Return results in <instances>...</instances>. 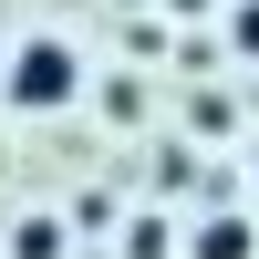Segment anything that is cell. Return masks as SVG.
<instances>
[{"mask_svg":"<svg viewBox=\"0 0 259 259\" xmlns=\"http://www.w3.org/2000/svg\"><path fill=\"white\" fill-rule=\"evenodd\" d=\"M239 52L259 62V0H249V11H239Z\"/></svg>","mask_w":259,"mask_h":259,"instance_id":"cell-4","label":"cell"},{"mask_svg":"<svg viewBox=\"0 0 259 259\" xmlns=\"http://www.w3.org/2000/svg\"><path fill=\"white\" fill-rule=\"evenodd\" d=\"M62 239H52V218H31V228H21V239H11V259H52Z\"/></svg>","mask_w":259,"mask_h":259,"instance_id":"cell-3","label":"cell"},{"mask_svg":"<svg viewBox=\"0 0 259 259\" xmlns=\"http://www.w3.org/2000/svg\"><path fill=\"white\" fill-rule=\"evenodd\" d=\"M187 259H249V218H207L187 239Z\"/></svg>","mask_w":259,"mask_h":259,"instance_id":"cell-2","label":"cell"},{"mask_svg":"<svg viewBox=\"0 0 259 259\" xmlns=\"http://www.w3.org/2000/svg\"><path fill=\"white\" fill-rule=\"evenodd\" d=\"M73 41H21L11 52V104H31V114H52V104H73Z\"/></svg>","mask_w":259,"mask_h":259,"instance_id":"cell-1","label":"cell"}]
</instances>
